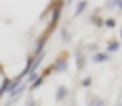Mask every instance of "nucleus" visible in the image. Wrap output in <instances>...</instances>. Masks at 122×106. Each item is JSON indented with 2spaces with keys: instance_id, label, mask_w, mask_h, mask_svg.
Wrapping results in <instances>:
<instances>
[{
  "instance_id": "nucleus-2",
  "label": "nucleus",
  "mask_w": 122,
  "mask_h": 106,
  "mask_svg": "<svg viewBox=\"0 0 122 106\" xmlns=\"http://www.w3.org/2000/svg\"><path fill=\"white\" fill-rule=\"evenodd\" d=\"M67 67H68V62H67V57L64 56V57H60V59L56 60V64L52 65V70H59V72L62 70V72H64V70H67Z\"/></svg>"
},
{
  "instance_id": "nucleus-1",
  "label": "nucleus",
  "mask_w": 122,
  "mask_h": 106,
  "mask_svg": "<svg viewBox=\"0 0 122 106\" xmlns=\"http://www.w3.org/2000/svg\"><path fill=\"white\" fill-rule=\"evenodd\" d=\"M60 11H62V2L57 5L54 11H52V20H51V29H54L57 26V23H59V18H60Z\"/></svg>"
},
{
  "instance_id": "nucleus-12",
  "label": "nucleus",
  "mask_w": 122,
  "mask_h": 106,
  "mask_svg": "<svg viewBox=\"0 0 122 106\" xmlns=\"http://www.w3.org/2000/svg\"><path fill=\"white\" fill-rule=\"evenodd\" d=\"M38 78H39V75L36 74V72H31V74H29V77L26 78V82H28V83H29V82H33V83H34Z\"/></svg>"
},
{
  "instance_id": "nucleus-5",
  "label": "nucleus",
  "mask_w": 122,
  "mask_h": 106,
  "mask_svg": "<svg viewBox=\"0 0 122 106\" xmlns=\"http://www.w3.org/2000/svg\"><path fill=\"white\" fill-rule=\"evenodd\" d=\"M68 95V88L65 85H60V87L57 88V93H56V100L57 101H62V100H65V96Z\"/></svg>"
},
{
  "instance_id": "nucleus-11",
  "label": "nucleus",
  "mask_w": 122,
  "mask_h": 106,
  "mask_svg": "<svg viewBox=\"0 0 122 106\" xmlns=\"http://www.w3.org/2000/svg\"><path fill=\"white\" fill-rule=\"evenodd\" d=\"M117 49H119V42H116V41H112V42L107 44V51H109V52H114V51H117Z\"/></svg>"
},
{
  "instance_id": "nucleus-4",
  "label": "nucleus",
  "mask_w": 122,
  "mask_h": 106,
  "mask_svg": "<svg viewBox=\"0 0 122 106\" xmlns=\"http://www.w3.org/2000/svg\"><path fill=\"white\" fill-rule=\"evenodd\" d=\"M75 59H76V69H78V70H83V67H85V56H83V52H81L80 49H76Z\"/></svg>"
},
{
  "instance_id": "nucleus-10",
  "label": "nucleus",
  "mask_w": 122,
  "mask_h": 106,
  "mask_svg": "<svg viewBox=\"0 0 122 106\" xmlns=\"http://www.w3.org/2000/svg\"><path fill=\"white\" fill-rule=\"evenodd\" d=\"M107 59H109V56L104 54V52H101V54H96V56L93 57V60L94 62H104V60H107Z\"/></svg>"
},
{
  "instance_id": "nucleus-14",
  "label": "nucleus",
  "mask_w": 122,
  "mask_h": 106,
  "mask_svg": "<svg viewBox=\"0 0 122 106\" xmlns=\"http://www.w3.org/2000/svg\"><path fill=\"white\" fill-rule=\"evenodd\" d=\"M104 105V101L103 100H99V98H94L93 101L90 103V106H103Z\"/></svg>"
},
{
  "instance_id": "nucleus-7",
  "label": "nucleus",
  "mask_w": 122,
  "mask_h": 106,
  "mask_svg": "<svg viewBox=\"0 0 122 106\" xmlns=\"http://www.w3.org/2000/svg\"><path fill=\"white\" fill-rule=\"evenodd\" d=\"M85 8H86V2H85V0L78 2V3H76V10H75V16H80V15L83 13Z\"/></svg>"
},
{
  "instance_id": "nucleus-16",
  "label": "nucleus",
  "mask_w": 122,
  "mask_h": 106,
  "mask_svg": "<svg viewBox=\"0 0 122 106\" xmlns=\"http://www.w3.org/2000/svg\"><path fill=\"white\" fill-rule=\"evenodd\" d=\"M106 26H107V28H114V26H116V20H112V18L106 20Z\"/></svg>"
},
{
  "instance_id": "nucleus-3",
  "label": "nucleus",
  "mask_w": 122,
  "mask_h": 106,
  "mask_svg": "<svg viewBox=\"0 0 122 106\" xmlns=\"http://www.w3.org/2000/svg\"><path fill=\"white\" fill-rule=\"evenodd\" d=\"M46 41H47V34H44L42 38L38 39V42H36V48H34V57L38 56V54H41L42 52V49H44V46H46Z\"/></svg>"
},
{
  "instance_id": "nucleus-8",
  "label": "nucleus",
  "mask_w": 122,
  "mask_h": 106,
  "mask_svg": "<svg viewBox=\"0 0 122 106\" xmlns=\"http://www.w3.org/2000/svg\"><path fill=\"white\" fill-rule=\"evenodd\" d=\"M20 83H21V82H20V78H16V80H11V82H10V85H8V90H7V91H8V93H11V91H13L15 88H18V87H20Z\"/></svg>"
},
{
  "instance_id": "nucleus-6",
  "label": "nucleus",
  "mask_w": 122,
  "mask_h": 106,
  "mask_svg": "<svg viewBox=\"0 0 122 106\" xmlns=\"http://www.w3.org/2000/svg\"><path fill=\"white\" fill-rule=\"evenodd\" d=\"M26 85H28V82H21V83H20V87H18V88H15V90H13V91L10 93V96H11V98L18 96L20 93H23V91H25V88H26Z\"/></svg>"
},
{
  "instance_id": "nucleus-15",
  "label": "nucleus",
  "mask_w": 122,
  "mask_h": 106,
  "mask_svg": "<svg viewBox=\"0 0 122 106\" xmlns=\"http://www.w3.org/2000/svg\"><path fill=\"white\" fill-rule=\"evenodd\" d=\"M62 38H64V41H65V42H70V34H68V31H67L65 28L62 29Z\"/></svg>"
},
{
  "instance_id": "nucleus-13",
  "label": "nucleus",
  "mask_w": 122,
  "mask_h": 106,
  "mask_svg": "<svg viewBox=\"0 0 122 106\" xmlns=\"http://www.w3.org/2000/svg\"><path fill=\"white\" fill-rule=\"evenodd\" d=\"M42 82H44V77H42V75H41V77H39L38 80H36V82H34V83H33V85H31V88H33V90H34V88L41 87V85H42Z\"/></svg>"
},
{
  "instance_id": "nucleus-18",
  "label": "nucleus",
  "mask_w": 122,
  "mask_h": 106,
  "mask_svg": "<svg viewBox=\"0 0 122 106\" xmlns=\"http://www.w3.org/2000/svg\"><path fill=\"white\" fill-rule=\"evenodd\" d=\"M121 36H122V31H121Z\"/></svg>"
},
{
  "instance_id": "nucleus-9",
  "label": "nucleus",
  "mask_w": 122,
  "mask_h": 106,
  "mask_svg": "<svg viewBox=\"0 0 122 106\" xmlns=\"http://www.w3.org/2000/svg\"><path fill=\"white\" fill-rule=\"evenodd\" d=\"M10 82H11L10 78H3V83H2V87H0V96H2V95H3V93H5V91L8 90Z\"/></svg>"
},
{
  "instance_id": "nucleus-17",
  "label": "nucleus",
  "mask_w": 122,
  "mask_h": 106,
  "mask_svg": "<svg viewBox=\"0 0 122 106\" xmlns=\"http://www.w3.org/2000/svg\"><path fill=\"white\" fill-rule=\"evenodd\" d=\"M81 85H83V87H90V85H91V78L90 77H86L83 80V82H81Z\"/></svg>"
}]
</instances>
